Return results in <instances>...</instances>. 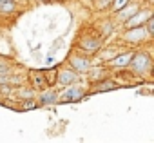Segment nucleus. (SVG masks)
Returning a JSON list of instances; mask_svg holds the SVG:
<instances>
[{
    "mask_svg": "<svg viewBox=\"0 0 154 143\" xmlns=\"http://www.w3.org/2000/svg\"><path fill=\"white\" fill-rule=\"evenodd\" d=\"M129 65H132V69L136 71V73L143 75V73H147V71L150 69V58H149L147 53H138V54H132Z\"/></svg>",
    "mask_w": 154,
    "mask_h": 143,
    "instance_id": "obj_1",
    "label": "nucleus"
},
{
    "mask_svg": "<svg viewBox=\"0 0 154 143\" xmlns=\"http://www.w3.org/2000/svg\"><path fill=\"white\" fill-rule=\"evenodd\" d=\"M109 2H111V0H98L96 4H98V8H105L103 4H109Z\"/></svg>",
    "mask_w": 154,
    "mask_h": 143,
    "instance_id": "obj_16",
    "label": "nucleus"
},
{
    "mask_svg": "<svg viewBox=\"0 0 154 143\" xmlns=\"http://www.w3.org/2000/svg\"><path fill=\"white\" fill-rule=\"evenodd\" d=\"M152 13L149 11V9H143V11H136L132 17H129L127 20H125V26L127 27H136V26H143L145 24V20L150 17Z\"/></svg>",
    "mask_w": 154,
    "mask_h": 143,
    "instance_id": "obj_2",
    "label": "nucleus"
},
{
    "mask_svg": "<svg viewBox=\"0 0 154 143\" xmlns=\"http://www.w3.org/2000/svg\"><path fill=\"white\" fill-rule=\"evenodd\" d=\"M31 76H33V82H35V85H44V73H31Z\"/></svg>",
    "mask_w": 154,
    "mask_h": 143,
    "instance_id": "obj_14",
    "label": "nucleus"
},
{
    "mask_svg": "<svg viewBox=\"0 0 154 143\" xmlns=\"http://www.w3.org/2000/svg\"><path fill=\"white\" fill-rule=\"evenodd\" d=\"M31 107H33V102H26L24 103V109H31Z\"/></svg>",
    "mask_w": 154,
    "mask_h": 143,
    "instance_id": "obj_17",
    "label": "nucleus"
},
{
    "mask_svg": "<svg viewBox=\"0 0 154 143\" xmlns=\"http://www.w3.org/2000/svg\"><path fill=\"white\" fill-rule=\"evenodd\" d=\"M145 36H149V35H147V31H145L143 26L129 27V31L125 33V40H129V42H140V40H143Z\"/></svg>",
    "mask_w": 154,
    "mask_h": 143,
    "instance_id": "obj_4",
    "label": "nucleus"
},
{
    "mask_svg": "<svg viewBox=\"0 0 154 143\" xmlns=\"http://www.w3.org/2000/svg\"><path fill=\"white\" fill-rule=\"evenodd\" d=\"M58 82L62 85L76 84V82H78V73L72 71V69H63V71H60V75H58Z\"/></svg>",
    "mask_w": 154,
    "mask_h": 143,
    "instance_id": "obj_6",
    "label": "nucleus"
},
{
    "mask_svg": "<svg viewBox=\"0 0 154 143\" xmlns=\"http://www.w3.org/2000/svg\"><path fill=\"white\" fill-rule=\"evenodd\" d=\"M54 102H56V94H54V93H45V94L40 96V103H44V105L54 103Z\"/></svg>",
    "mask_w": 154,
    "mask_h": 143,
    "instance_id": "obj_11",
    "label": "nucleus"
},
{
    "mask_svg": "<svg viewBox=\"0 0 154 143\" xmlns=\"http://www.w3.org/2000/svg\"><path fill=\"white\" fill-rule=\"evenodd\" d=\"M132 54H134V53H123V54L116 56V58L111 62V65H112V67H127V65L131 63Z\"/></svg>",
    "mask_w": 154,
    "mask_h": 143,
    "instance_id": "obj_7",
    "label": "nucleus"
},
{
    "mask_svg": "<svg viewBox=\"0 0 154 143\" xmlns=\"http://www.w3.org/2000/svg\"><path fill=\"white\" fill-rule=\"evenodd\" d=\"M145 24H147V27H145L147 35H149V36H152V35H154V17L150 15V17L145 20Z\"/></svg>",
    "mask_w": 154,
    "mask_h": 143,
    "instance_id": "obj_12",
    "label": "nucleus"
},
{
    "mask_svg": "<svg viewBox=\"0 0 154 143\" xmlns=\"http://www.w3.org/2000/svg\"><path fill=\"white\" fill-rule=\"evenodd\" d=\"M129 4V0H112V11L114 13H118L122 8H125Z\"/></svg>",
    "mask_w": 154,
    "mask_h": 143,
    "instance_id": "obj_13",
    "label": "nucleus"
},
{
    "mask_svg": "<svg viewBox=\"0 0 154 143\" xmlns=\"http://www.w3.org/2000/svg\"><path fill=\"white\" fill-rule=\"evenodd\" d=\"M112 87H116L112 82H103V84H100V85H94V91H107V89H112Z\"/></svg>",
    "mask_w": 154,
    "mask_h": 143,
    "instance_id": "obj_15",
    "label": "nucleus"
},
{
    "mask_svg": "<svg viewBox=\"0 0 154 143\" xmlns=\"http://www.w3.org/2000/svg\"><path fill=\"white\" fill-rule=\"evenodd\" d=\"M15 9H17L15 0H2V2H0V11L2 13H13Z\"/></svg>",
    "mask_w": 154,
    "mask_h": 143,
    "instance_id": "obj_9",
    "label": "nucleus"
},
{
    "mask_svg": "<svg viewBox=\"0 0 154 143\" xmlns=\"http://www.w3.org/2000/svg\"><path fill=\"white\" fill-rule=\"evenodd\" d=\"M0 2H2V0H0Z\"/></svg>",
    "mask_w": 154,
    "mask_h": 143,
    "instance_id": "obj_19",
    "label": "nucleus"
},
{
    "mask_svg": "<svg viewBox=\"0 0 154 143\" xmlns=\"http://www.w3.org/2000/svg\"><path fill=\"white\" fill-rule=\"evenodd\" d=\"M82 94H84L82 87H74V85L71 84V85H67V89L62 93L60 102H74V100H80Z\"/></svg>",
    "mask_w": 154,
    "mask_h": 143,
    "instance_id": "obj_3",
    "label": "nucleus"
},
{
    "mask_svg": "<svg viewBox=\"0 0 154 143\" xmlns=\"http://www.w3.org/2000/svg\"><path fill=\"white\" fill-rule=\"evenodd\" d=\"M136 11H138V8H136V6H129V4H127L125 8H122V9L118 11V15H120V18H122L123 22H125V20H127L129 17H132V15H134Z\"/></svg>",
    "mask_w": 154,
    "mask_h": 143,
    "instance_id": "obj_8",
    "label": "nucleus"
},
{
    "mask_svg": "<svg viewBox=\"0 0 154 143\" xmlns=\"http://www.w3.org/2000/svg\"><path fill=\"white\" fill-rule=\"evenodd\" d=\"M71 67H72V71H76V73H87L91 69V63L84 56H72L71 58Z\"/></svg>",
    "mask_w": 154,
    "mask_h": 143,
    "instance_id": "obj_5",
    "label": "nucleus"
},
{
    "mask_svg": "<svg viewBox=\"0 0 154 143\" xmlns=\"http://www.w3.org/2000/svg\"><path fill=\"white\" fill-rule=\"evenodd\" d=\"M38 2H45V0H38Z\"/></svg>",
    "mask_w": 154,
    "mask_h": 143,
    "instance_id": "obj_18",
    "label": "nucleus"
},
{
    "mask_svg": "<svg viewBox=\"0 0 154 143\" xmlns=\"http://www.w3.org/2000/svg\"><path fill=\"white\" fill-rule=\"evenodd\" d=\"M82 47H84V51H87V53H94V51L100 47V42H98V40H84V42H82Z\"/></svg>",
    "mask_w": 154,
    "mask_h": 143,
    "instance_id": "obj_10",
    "label": "nucleus"
}]
</instances>
